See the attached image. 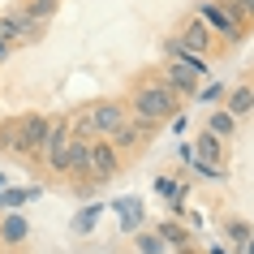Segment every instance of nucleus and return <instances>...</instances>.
I'll use <instances>...</instances> for the list:
<instances>
[{"label": "nucleus", "instance_id": "obj_12", "mask_svg": "<svg viewBox=\"0 0 254 254\" xmlns=\"http://www.w3.org/2000/svg\"><path fill=\"white\" fill-rule=\"evenodd\" d=\"M155 237H160L164 246L181 250V254H190V246H194V233H190L181 220H160V224H155Z\"/></svg>", "mask_w": 254, "mask_h": 254}, {"label": "nucleus", "instance_id": "obj_1", "mask_svg": "<svg viewBox=\"0 0 254 254\" xmlns=\"http://www.w3.org/2000/svg\"><path fill=\"white\" fill-rule=\"evenodd\" d=\"M125 99V108H129V117L134 121H147V125H173L177 117H181V99H177L173 91H168V82L160 78V69H138L134 82H129V91L121 95Z\"/></svg>", "mask_w": 254, "mask_h": 254}, {"label": "nucleus", "instance_id": "obj_2", "mask_svg": "<svg viewBox=\"0 0 254 254\" xmlns=\"http://www.w3.org/2000/svg\"><path fill=\"white\" fill-rule=\"evenodd\" d=\"M48 125H52V117L26 112V117L4 121V125H0V138H4V147L13 151L17 160H39V147H43V138H48Z\"/></svg>", "mask_w": 254, "mask_h": 254}, {"label": "nucleus", "instance_id": "obj_11", "mask_svg": "<svg viewBox=\"0 0 254 254\" xmlns=\"http://www.w3.org/2000/svg\"><path fill=\"white\" fill-rule=\"evenodd\" d=\"M224 112H228L233 121H246V117L254 112V82H250V78H241L237 86L224 95Z\"/></svg>", "mask_w": 254, "mask_h": 254}, {"label": "nucleus", "instance_id": "obj_15", "mask_svg": "<svg viewBox=\"0 0 254 254\" xmlns=\"http://www.w3.org/2000/svg\"><path fill=\"white\" fill-rule=\"evenodd\" d=\"M56 4H61V0H26V4H17V9H22V17H30L35 26H48L52 13H56Z\"/></svg>", "mask_w": 254, "mask_h": 254}, {"label": "nucleus", "instance_id": "obj_7", "mask_svg": "<svg viewBox=\"0 0 254 254\" xmlns=\"http://www.w3.org/2000/svg\"><path fill=\"white\" fill-rule=\"evenodd\" d=\"M91 173H95V186H108L125 173V160H121L108 138H91Z\"/></svg>", "mask_w": 254, "mask_h": 254}, {"label": "nucleus", "instance_id": "obj_24", "mask_svg": "<svg viewBox=\"0 0 254 254\" xmlns=\"http://www.w3.org/2000/svg\"><path fill=\"white\" fill-rule=\"evenodd\" d=\"M246 254H254V237H250V241H246Z\"/></svg>", "mask_w": 254, "mask_h": 254}, {"label": "nucleus", "instance_id": "obj_21", "mask_svg": "<svg viewBox=\"0 0 254 254\" xmlns=\"http://www.w3.org/2000/svg\"><path fill=\"white\" fill-rule=\"evenodd\" d=\"M95 220H99V207H86V215H78V233H86Z\"/></svg>", "mask_w": 254, "mask_h": 254}, {"label": "nucleus", "instance_id": "obj_9", "mask_svg": "<svg viewBox=\"0 0 254 254\" xmlns=\"http://www.w3.org/2000/svg\"><path fill=\"white\" fill-rule=\"evenodd\" d=\"M194 160H202V164H211V168H224L228 164V142H220L215 134H207V129H198L194 134V151H190Z\"/></svg>", "mask_w": 254, "mask_h": 254}, {"label": "nucleus", "instance_id": "obj_8", "mask_svg": "<svg viewBox=\"0 0 254 254\" xmlns=\"http://www.w3.org/2000/svg\"><path fill=\"white\" fill-rule=\"evenodd\" d=\"M160 78L168 82V91L181 99V104H190V99H198V73L194 69H186L181 61H164V69H160Z\"/></svg>", "mask_w": 254, "mask_h": 254}, {"label": "nucleus", "instance_id": "obj_5", "mask_svg": "<svg viewBox=\"0 0 254 254\" xmlns=\"http://www.w3.org/2000/svg\"><path fill=\"white\" fill-rule=\"evenodd\" d=\"M151 138H155V125H147V121H134V117H129V121L117 129V134L108 138V142H112V151H117L121 160L129 164V160H138V155L151 147Z\"/></svg>", "mask_w": 254, "mask_h": 254}, {"label": "nucleus", "instance_id": "obj_16", "mask_svg": "<svg viewBox=\"0 0 254 254\" xmlns=\"http://www.w3.org/2000/svg\"><path fill=\"white\" fill-rule=\"evenodd\" d=\"M117 211H121V224H125V228H138V224H142V202H138V198H121Z\"/></svg>", "mask_w": 254, "mask_h": 254}, {"label": "nucleus", "instance_id": "obj_20", "mask_svg": "<svg viewBox=\"0 0 254 254\" xmlns=\"http://www.w3.org/2000/svg\"><path fill=\"white\" fill-rule=\"evenodd\" d=\"M220 95H224V86H215V82H211V86H202V91H198V99H202V104H215Z\"/></svg>", "mask_w": 254, "mask_h": 254}, {"label": "nucleus", "instance_id": "obj_6", "mask_svg": "<svg viewBox=\"0 0 254 254\" xmlns=\"http://www.w3.org/2000/svg\"><path fill=\"white\" fill-rule=\"evenodd\" d=\"M39 39H43V26L22 17V9H4L0 13V43L4 48H26V43H39Z\"/></svg>", "mask_w": 254, "mask_h": 254}, {"label": "nucleus", "instance_id": "obj_10", "mask_svg": "<svg viewBox=\"0 0 254 254\" xmlns=\"http://www.w3.org/2000/svg\"><path fill=\"white\" fill-rule=\"evenodd\" d=\"M26 237H30L26 215H17V211L0 215V250H22V246H26Z\"/></svg>", "mask_w": 254, "mask_h": 254}, {"label": "nucleus", "instance_id": "obj_4", "mask_svg": "<svg viewBox=\"0 0 254 254\" xmlns=\"http://www.w3.org/2000/svg\"><path fill=\"white\" fill-rule=\"evenodd\" d=\"M69 147H73V134H69V117H56L52 125H48V138H43V147H39V168L48 177H65V168H69Z\"/></svg>", "mask_w": 254, "mask_h": 254}, {"label": "nucleus", "instance_id": "obj_25", "mask_svg": "<svg viewBox=\"0 0 254 254\" xmlns=\"http://www.w3.org/2000/svg\"><path fill=\"white\" fill-rule=\"evenodd\" d=\"M0 254H22V250H0Z\"/></svg>", "mask_w": 254, "mask_h": 254}, {"label": "nucleus", "instance_id": "obj_18", "mask_svg": "<svg viewBox=\"0 0 254 254\" xmlns=\"http://www.w3.org/2000/svg\"><path fill=\"white\" fill-rule=\"evenodd\" d=\"M155 194H164V198H181V190H177L173 177H160V181H155Z\"/></svg>", "mask_w": 254, "mask_h": 254}, {"label": "nucleus", "instance_id": "obj_14", "mask_svg": "<svg viewBox=\"0 0 254 254\" xmlns=\"http://www.w3.org/2000/svg\"><path fill=\"white\" fill-rule=\"evenodd\" d=\"M224 237L233 241V250H246V241L254 237V224L241 215H224Z\"/></svg>", "mask_w": 254, "mask_h": 254}, {"label": "nucleus", "instance_id": "obj_19", "mask_svg": "<svg viewBox=\"0 0 254 254\" xmlns=\"http://www.w3.org/2000/svg\"><path fill=\"white\" fill-rule=\"evenodd\" d=\"M233 4H237V13H241V22H246V26L254 30V0H233Z\"/></svg>", "mask_w": 254, "mask_h": 254}, {"label": "nucleus", "instance_id": "obj_27", "mask_svg": "<svg viewBox=\"0 0 254 254\" xmlns=\"http://www.w3.org/2000/svg\"><path fill=\"white\" fill-rule=\"evenodd\" d=\"M250 82H254V78H250Z\"/></svg>", "mask_w": 254, "mask_h": 254}, {"label": "nucleus", "instance_id": "obj_23", "mask_svg": "<svg viewBox=\"0 0 254 254\" xmlns=\"http://www.w3.org/2000/svg\"><path fill=\"white\" fill-rule=\"evenodd\" d=\"M207 254H228V250H224V246H211V250H207Z\"/></svg>", "mask_w": 254, "mask_h": 254}, {"label": "nucleus", "instance_id": "obj_26", "mask_svg": "<svg viewBox=\"0 0 254 254\" xmlns=\"http://www.w3.org/2000/svg\"><path fill=\"white\" fill-rule=\"evenodd\" d=\"M0 147H4V138H0Z\"/></svg>", "mask_w": 254, "mask_h": 254}, {"label": "nucleus", "instance_id": "obj_17", "mask_svg": "<svg viewBox=\"0 0 254 254\" xmlns=\"http://www.w3.org/2000/svg\"><path fill=\"white\" fill-rule=\"evenodd\" d=\"M138 250L142 254H164V241L155 237V228H142V233H138Z\"/></svg>", "mask_w": 254, "mask_h": 254}, {"label": "nucleus", "instance_id": "obj_3", "mask_svg": "<svg viewBox=\"0 0 254 254\" xmlns=\"http://www.w3.org/2000/svg\"><path fill=\"white\" fill-rule=\"evenodd\" d=\"M173 39H177V48H181V52L202 56V61H215V56L228 52L224 43L211 35V26H207L198 13H186V17H181V22H177V30H173Z\"/></svg>", "mask_w": 254, "mask_h": 254}, {"label": "nucleus", "instance_id": "obj_13", "mask_svg": "<svg viewBox=\"0 0 254 254\" xmlns=\"http://www.w3.org/2000/svg\"><path fill=\"white\" fill-rule=\"evenodd\" d=\"M237 125H241V121H233L224 108L207 112V121H202V129H207V134H215L220 142H233V138H237Z\"/></svg>", "mask_w": 254, "mask_h": 254}, {"label": "nucleus", "instance_id": "obj_22", "mask_svg": "<svg viewBox=\"0 0 254 254\" xmlns=\"http://www.w3.org/2000/svg\"><path fill=\"white\" fill-rule=\"evenodd\" d=\"M9 52H13V48H4V43H0V65H4V61H9Z\"/></svg>", "mask_w": 254, "mask_h": 254}]
</instances>
